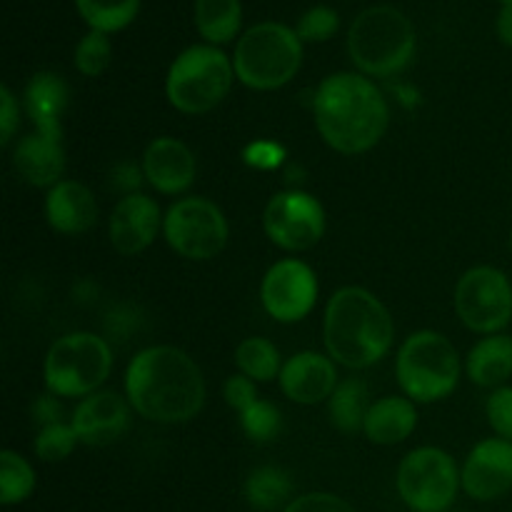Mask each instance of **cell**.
<instances>
[{"label":"cell","instance_id":"cell-3","mask_svg":"<svg viewBox=\"0 0 512 512\" xmlns=\"http://www.w3.org/2000/svg\"><path fill=\"white\" fill-rule=\"evenodd\" d=\"M395 325L388 308L365 288H340L325 305L323 340L335 363L365 370L393 348Z\"/></svg>","mask_w":512,"mask_h":512},{"label":"cell","instance_id":"cell-19","mask_svg":"<svg viewBox=\"0 0 512 512\" xmlns=\"http://www.w3.org/2000/svg\"><path fill=\"white\" fill-rule=\"evenodd\" d=\"M45 218L55 233H88L98 223V200L88 185L78 183V180H60L48 190Z\"/></svg>","mask_w":512,"mask_h":512},{"label":"cell","instance_id":"cell-34","mask_svg":"<svg viewBox=\"0 0 512 512\" xmlns=\"http://www.w3.org/2000/svg\"><path fill=\"white\" fill-rule=\"evenodd\" d=\"M485 413H488V423L495 430V435L503 440H512V388L508 385L495 388L488 398V405H485Z\"/></svg>","mask_w":512,"mask_h":512},{"label":"cell","instance_id":"cell-21","mask_svg":"<svg viewBox=\"0 0 512 512\" xmlns=\"http://www.w3.org/2000/svg\"><path fill=\"white\" fill-rule=\"evenodd\" d=\"M23 103L38 133L63 138V118L70 105V88L63 75L53 70L35 73L25 88Z\"/></svg>","mask_w":512,"mask_h":512},{"label":"cell","instance_id":"cell-16","mask_svg":"<svg viewBox=\"0 0 512 512\" xmlns=\"http://www.w3.org/2000/svg\"><path fill=\"white\" fill-rule=\"evenodd\" d=\"M160 205L143 193L123 195L110 213V243L115 253L138 255L155 243L163 228Z\"/></svg>","mask_w":512,"mask_h":512},{"label":"cell","instance_id":"cell-2","mask_svg":"<svg viewBox=\"0 0 512 512\" xmlns=\"http://www.w3.org/2000/svg\"><path fill=\"white\" fill-rule=\"evenodd\" d=\"M313 118L320 138L343 155H360L383 140L390 108L378 85L360 73H333L318 85Z\"/></svg>","mask_w":512,"mask_h":512},{"label":"cell","instance_id":"cell-37","mask_svg":"<svg viewBox=\"0 0 512 512\" xmlns=\"http://www.w3.org/2000/svg\"><path fill=\"white\" fill-rule=\"evenodd\" d=\"M283 512H355L348 500L333 493H305L285 505Z\"/></svg>","mask_w":512,"mask_h":512},{"label":"cell","instance_id":"cell-26","mask_svg":"<svg viewBox=\"0 0 512 512\" xmlns=\"http://www.w3.org/2000/svg\"><path fill=\"white\" fill-rule=\"evenodd\" d=\"M290 493H293V480L275 465L255 468L245 480V498L255 510L270 512L280 508L290 498Z\"/></svg>","mask_w":512,"mask_h":512},{"label":"cell","instance_id":"cell-24","mask_svg":"<svg viewBox=\"0 0 512 512\" xmlns=\"http://www.w3.org/2000/svg\"><path fill=\"white\" fill-rule=\"evenodd\" d=\"M195 28L208 40V45H225L238 38L243 25V3L240 0H195Z\"/></svg>","mask_w":512,"mask_h":512},{"label":"cell","instance_id":"cell-8","mask_svg":"<svg viewBox=\"0 0 512 512\" xmlns=\"http://www.w3.org/2000/svg\"><path fill=\"white\" fill-rule=\"evenodd\" d=\"M113 370V350L95 333H68L50 345L43 378L58 398H88L98 393Z\"/></svg>","mask_w":512,"mask_h":512},{"label":"cell","instance_id":"cell-7","mask_svg":"<svg viewBox=\"0 0 512 512\" xmlns=\"http://www.w3.org/2000/svg\"><path fill=\"white\" fill-rule=\"evenodd\" d=\"M233 80V60L218 45H190L170 65L165 93L180 113L203 115L228 98Z\"/></svg>","mask_w":512,"mask_h":512},{"label":"cell","instance_id":"cell-35","mask_svg":"<svg viewBox=\"0 0 512 512\" xmlns=\"http://www.w3.org/2000/svg\"><path fill=\"white\" fill-rule=\"evenodd\" d=\"M243 160L255 170H275L283 165L285 148L273 140H253L250 145H245Z\"/></svg>","mask_w":512,"mask_h":512},{"label":"cell","instance_id":"cell-39","mask_svg":"<svg viewBox=\"0 0 512 512\" xmlns=\"http://www.w3.org/2000/svg\"><path fill=\"white\" fill-rule=\"evenodd\" d=\"M30 418H33V423L40 428H48V425H55V423H63V405H60L58 395L53 393H45V395H38V398L33 400V405H30Z\"/></svg>","mask_w":512,"mask_h":512},{"label":"cell","instance_id":"cell-1","mask_svg":"<svg viewBox=\"0 0 512 512\" xmlns=\"http://www.w3.org/2000/svg\"><path fill=\"white\" fill-rule=\"evenodd\" d=\"M125 398L150 423H188L205 405V378L188 353L173 345H153L130 360Z\"/></svg>","mask_w":512,"mask_h":512},{"label":"cell","instance_id":"cell-11","mask_svg":"<svg viewBox=\"0 0 512 512\" xmlns=\"http://www.w3.org/2000/svg\"><path fill=\"white\" fill-rule=\"evenodd\" d=\"M455 313L473 333H503L512 320V285L508 275L490 265L470 268L455 285Z\"/></svg>","mask_w":512,"mask_h":512},{"label":"cell","instance_id":"cell-36","mask_svg":"<svg viewBox=\"0 0 512 512\" xmlns=\"http://www.w3.org/2000/svg\"><path fill=\"white\" fill-rule=\"evenodd\" d=\"M223 395H225V403H228L238 415L245 413L250 405H255L260 400L258 388H255V380H250L248 375L243 373H235L225 380Z\"/></svg>","mask_w":512,"mask_h":512},{"label":"cell","instance_id":"cell-22","mask_svg":"<svg viewBox=\"0 0 512 512\" xmlns=\"http://www.w3.org/2000/svg\"><path fill=\"white\" fill-rule=\"evenodd\" d=\"M418 425V408L410 398L388 395L370 405L363 433L375 445H398L413 435Z\"/></svg>","mask_w":512,"mask_h":512},{"label":"cell","instance_id":"cell-9","mask_svg":"<svg viewBox=\"0 0 512 512\" xmlns=\"http://www.w3.org/2000/svg\"><path fill=\"white\" fill-rule=\"evenodd\" d=\"M398 493L413 512H445L460 490V470L440 448H418L398 468Z\"/></svg>","mask_w":512,"mask_h":512},{"label":"cell","instance_id":"cell-28","mask_svg":"<svg viewBox=\"0 0 512 512\" xmlns=\"http://www.w3.org/2000/svg\"><path fill=\"white\" fill-rule=\"evenodd\" d=\"M80 18L90 30L100 33H118L138 18L140 0H75Z\"/></svg>","mask_w":512,"mask_h":512},{"label":"cell","instance_id":"cell-31","mask_svg":"<svg viewBox=\"0 0 512 512\" xmlns=\"http://www.w3.org/2000/svg\"><path fill=\"white\" fill-rule=\"evenodd\" d=\"M110 58H113V45H110L108 33H100V30H90L75 45V68L85 78H98V75H103L108 70Z\"/></svg>","mask_w":512,"mask_h":512},{"label":"cell","instance_id":"cell-23","mask_svg":"<svg viewBox=\"0 0 512 512\" xmlns=\"http://www.w3.org/2000/svg\"><path fill=\"white\" fill-rule=\"evenodd\" d=\"M468 378L480 388H503L512 375V338L505 333L485 335L468 355Z\"/></svg>","mask_w":512,"mask_h":512},{"label":"cell","instance_id":"cell-4","mask_svg":"<svg viewBox=\"0 0 512 512\" xmlns=\"http://www.w3.org/2000/svg\"><path fill=\"white\" fill-rule=\"evenodd\" d=\"M418 48V35L403 10L393 5L365 8L348 30V53L355 68L373 78L403 73Z\"/></svg>","mask_w":512,"mask_h":512},{"label":"cell","instance_id":"cell-18","mask_svg":"<svg viewBox=\"0 0 512 512\" xmlns=\"http://www.w3.org/2000/svg\"><path fill=\"white\" fill-rule=\"evenodd\" d=\"M198 163L178 138H155L143 153V178L163 195H180L193 185Z\"/></svg>","mask_w":512,"mask_h":512},{"label":"cell","instance_id":"cell-29","mask_svg":"<svg viewBox=\"0 0 512 512\" xmlns=\"http://www.w3.org/2000/svg\"><path fill=\"white\" fill-rule=\"evenodd\" d=\"M35 490V470L23 455L13 450L0 453V503L18 505Z\"/></svg>","mask_w":512,"mask_h":512},{"label":"cell","instance_id":"cell-25","mask_svg":"<svg viewBox=\"0 0 512 512\" xmlns=\"http://www.w3.org/2000/svg\"><path fill=\"white\" fill-rule=\"evenodd\" d=\"M370 395H368V385L365 380L360 378H345L340 380L335 393L330 395L328 403V413H330V423H333L335 430L340 433H358L363 430L365 418H368L370 410Z\"/></svg>","mask_w":512,"mask_h":512},{"label":"cell","instance_id":"cell-32","mask_svg":"<svg viewBox=\"0 0 512 512\" xmlns=\"http://www.w3.org/2000/svg\"><path fill=\"white\" fill-rule=\"evenodd\" d=\"M78 435H75L70 423H55L48 428H40L35 435L33 450L43 463H60V460L70 458L78 445Z\"/></svg>","mask_w":512,"mask_h":512},{"label":"cell","instance_id":"cell-27","mask_svg":"<svg viewBox=\"0 0 512 512\" xmlns=\"http://www.w3.org/2000/svg\"><path fill=\"white\" fill-rule=\"evenodd\" d=\"M235 365L255 383H270L283 370L280 350L268 338H245L235 350Z\"/></svg>","mask_w":512,"mask_h":512},{"label":"cell","instance_id":"cell-33","mask_svg":"<svg viewBox=\"0 0 512 512\" xmlns=\"http://www.w3.org/2000/svg\"><path fill=\"white\" fill-rule=\"evenodd\" d=\"M338 28L340 15L330 5H313L295 23V33H298L303 43H325V40H330L338 33Z\"/></svg>","mask_w":512,"mask_h":512},{"label":"cell","instance_id":"cell-41","mask_svg":"<svg viewBox=\"0 0 512 512\" xmlns=\"http://www.w3.org/2000/svg\"><path fill=\"white\" fill-rule=\"evenodd\" d=\"M495 30H498L500 43H505L508 48H512V3L500 8L498 20H495Z\"/></svg>","mask_w":512,"mask_h":512},{"label":"cell","instance_id":"cell-40","mask_svg":"<svg viewBox=\"0 0 512 512\" xmlns=\"http://www.w3.org/2000/svg\"><path fill=\"white\" fill-rule=\"evenodd\" d=\"M140 170L135 168L133 163H120L118 168L113 170V188L125 190L128 195L135 193V188L140 185Z\"/></svg>","mask_w":512,"mask_h":512},{"label":"cell","instance_id":"cell-42","mask_svg":"<svg viewBox=\"0 0 512 512\" xmlns=\"http://www.w3.org/2000/svg\"><path fill=\"white\" fill-rule=\"evenodd\" d=\"M500 3H503V5H510V3H512V0H500Z\"/></svg>","mask_w":512,"mask_h":512},{"label":"cell","instance_id":"cell-38","mask_svg":"<svg viewBox=\"0 0 512 512\" xmlns=\"http://www.w3.org/2000/svg\"><path fill=\"white\" fill-rule=\"evenodd\" d=\"M20 120V105L8 85H0V145H10Z\"/></svg>","mask_w":512,"mask_h":512},{"label":"cell","instance_id":"cell-6","mask_svg":"<svg viewBox=\"0 0 512 512\" xmlns=\"http://www.w3.org/2000/svg\"><path fill=\"white\" fill-rule=\"evenodd\" d=\"M395 375L405 398L420 405L438 403L458 388L460 355L443 333L418 330L400 345Z\"/></svg>","mask_w":512,"mask_h":512},{"label":"cell","instance_id":"cell-20","mask_svg":"<svg viewBox=\"0 0 512 512\" xmlns=\"http://www.w3.org/2000/svg\"><path fill=\"white\" fill-rule=\"evenodd\" d=\"M13 165L20 178L33 188H53L65 173L63 138L33 130L15 145Z\"/></svg>","mask_w":512,"mask_h":512},{"label":"cell","instance_id":"cell-10","mask_svg":"<svg viewBox=\"0 0 512 512\" xmlns=\"http://www.w3.org/2000/svg\"><path fill=\"white\" fill-rule=\"evenodd\" d=\"M163 235L185 260H210L228 245L230 228L225 213L208 198H183L168 208Z\"/></svg>","mask_w":512,"mask_h":512},{"label":"cell","instance_id":"cell-30","mask_svg":"<svg viewBox=\"0 0 512 512\" xmlns=\"http://www.w3.org/2000/svg\"><path fill=\"white\" fill-rule=\"evenodd\" d=\"M240 428L253 443H270L283 430V413L270 400H258L245 413H240Z\"/></svg>","mask_w":512,"mask_h":512},{"label":"cell","instance_id":"cell-43","mask_svg":"<svg viewBox=\"0 0 512 512\" xmlns=\"http://www.w3.org/2000/svg\"><path fill=\"white\" fill-rule=\"evenodd\" d=\"M510 250H512V233H510Z\"/></svg>","mask_w":512,"mask_h":512},{"label":"cell","instance_id":"cell-5","mask_svg":"<svg viewBox=\"0 0 512 512\" xmlns=\"http://www.w3.org/2000/svg\"><path fill=\"white\" fill-rule=\"evenodd\" d=\"M303 40L283 23H258L240 35L233 53L235 78L250 90H278L298 75Z\"/></svg>","mask_w":512,"mask_h":512},{"label":"cell","instance_id":"cell-17","mask_svg":"<svg viewBox=\"0 0 512 512\" xmlns=\"http://www.w3.org/2000/svg\"><path fill=\"white\" fill-rule=\"evenodd\" d=\"M278 380L285 398L300 405H318L330 400L340 383L335 360L315 350H303L285 360Z\"/></svg>","mask_w":512,"mask_h":512},{"label":"cell","instance_id":"cell-12","mask_svg":"<svg viewBox=\"0 0 512 512\" xmlns=\"http://www.w3.org/2000/svg\"><path fill=\"white\" fill-rule=\"evenodd\" d=\"M263 228L273 245L288 253H303L325 235V210L305 190H283L265 205Z\"/></svg>","mask_w":512,"mask_h":512},{"label":"cell","instance_id":"cell-14","mask_svg":"<svg viewBox=\"0 0 512 512\" xmlns=\"http://www.w3.org/2000/svg\"><path fill=\"white\" fill-rule=\"evenodd\" d=\"M463 490L478 503L503 498L512 490V440L488 438L475 445L460 470Z\"/></svg>","mask_w":512,"mask_h":512},{"label":"cell","instance_id":"cell-15","mask_svg":"<svg viewBox=\"0 0 512 512\" xmlns=\"http://www.w3.org/2000/svg\"><path fill=\"white\" fill-rule=\"evenodd\" d=\"M130 410L133 405L128 398L113 393V390H98L80 400L78 408L73 410L70 425L83 445L105 448L128 433Z\"/></svg>","mask_w":512,"mask_h":512},{"label":"cell","instance_id":"cell-13","mask_svg":"<svg viewBox=\"0 0 512 512\" xmlns=\"http://www.w3.org/2000/svg\"><path fill=\"white\" fill-rule=\"evenodd\" d=\"M318 278L303 260L285 258L270 265L260 283V303L278 323H298L308 318L318 303Z\"/></svg>","mask_w":512,"mask_h":512}]
</instances>
